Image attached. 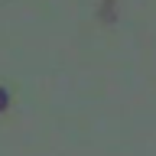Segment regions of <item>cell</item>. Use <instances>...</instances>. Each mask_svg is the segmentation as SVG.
Listing matches in <instances>:
<instances>
[{"label": "cell", "instance_id": "6da1fadb", "mask_svg": "<svg viewBox=\"0 0 156 156\" xmlns=\"http://www.w3.org/2000/svg\"><path fill=\"white\" fill-rule=\"evenodd\" d=\"M7 104H10V94L3 91V88H0V111H7Z\"/></svg>", "mask_w": 156, "mask_h": 156}]
</instances>
